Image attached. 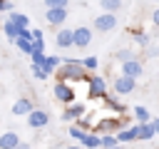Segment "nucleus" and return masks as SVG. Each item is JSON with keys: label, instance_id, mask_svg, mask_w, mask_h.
Wrapping results in <instances>:
<instances>
[{"label": "nucleus", "instance_id": "f257e3e1", "mask_svg": "<svg viewBox=\"0 0 159 149\" xmlns=\"http://www.w3.org/2000/svg\"><path fill=\"white\" fill-rule=\"evenodd\" d=\"M60 65L62 67H57V72H60V82H82V79H87V72L82 70V65H80V60H70V57H60Z\"/></svg>", "mask_w": 159, "mask_h": 149}, {"label": "nucleus", "instance_id": "f03ea898", "mask_svg": "<svg viewBox=\"0 0 159 149\" xmlns=\"http://www.w3.org/2000/svg\"><path fill=\"white\" fill-rule=\"evenodd\" d=\"M87 84H89V97H107V79L102 77V74H92V77H87Z\"/></svg>", "mask_w": 159, "mask_h": 149}, {"label": "nucleus", "instance_id": "7ed1b4c3", "mask_svg": "<svg viewBox=\"0 0 159 149\" xmlns=\"http://www.w3.org/2000/svg\"><path fill=\"white\" fill-rule=\"evenodd\" d=\"M94 129L97 132H102V134H117L119 129H124V122L119 119V117H109V119H99L97 124H94Z\"/></svg>", "mask_w": 159, "mask_h": 149}, {"label": "nucleus", "instance_id": "20e7f679", "mask_svg": "<svg viewBox=\"0 0 159 149\" xmlns=\"http://www.w3.org/2000/svg\"><path fill=\"white\" fill-rule=\"evenodd\" d=\"M92 42V30L89 27H72V47H87Z\"/></svg>", "mask_w": 159, "mask_h": 149}, {"label": "nucleus", "instance_id": "39448f33", "mask_svg": "<svg viewBox=\"0 0 159 149\" xmlns=\"http://www.w3.org/2000/svg\"><path fill=\"white\" fill-rule=\"evenodd\" d=\"M52 92H55V97H57L62 104H72V102H75V89H72L67 82H60V79H57V84H55Z\"/></svg>", "mask_w": 159, "mask_h": 149}, {"label": "nucleus", "instance_id": "423d86ee", "mask_svg": "<svg viewBox=\"0 0 159 149\" xmlns=\"http://www.w3.org/2000/svg\"><path fill=\"white\" fill-rule=\"evenodd\" d=\"M119 74H122V77H129V79H139V77H142V62H139V60L122 62V65H119Z\"/></svg>", "mask_w": 159, "mask_h": 149}, {"label": "nucleus", "instance_id": "0eeeda50", "mask_svg": "<svg viewBox=\"0 0 159 149\" xmlns=\"http://www.w3.org/2000/svg\"><path fill=\"white\" fill-rule=\"evenodd\" d=\"M94 27H97L99 32H109V30H114V27H117V15H109V12L97 15V17H94Z\"/></svg>", "mask_w": 159, "mask_h": 149}, {"label": "nucleus", "instance_id": "6e6552de", "mask_svg": "<svg viewBox=\"0 0 159 149\" xmlns=\"http://www.w3.org/2000/svg\"><path fill=\"white\" fill-rule=\"evenodd\" d=\"M134 87H137V79H129V77H122V74H117V79L112 84V89L117 94H132Z\"/></svg>", "mask_w": 159, "mask_h": 149}, {"label": "nucleus", "instance_id": "1a4fd4ad", "mask_svg": "<svg viewBox=\"0 0 159 149\" xmlns=\"http://www.w3.org/2000/svg\"><path fill=\"white\" fill-rule=\"evenodd\" d=\"M47 122H50V114H47L45 109H32V112L27 114V127H32V129L47 127Z\"/></svg>", "mask_w": 159, "mask_h": 149}, {"label": "nucleus", "instance_id": "9d476101", "mask_svg": "<svg viewBox=\"0 0 159 149\" xmlns=\"http://www.w3.org/2000/svg\"><path fill=\"white\" fill-rule=\"evenodd\" d=\"M45 20L55 27H62V22L67 20V7H55V10H45Z\"/></svg>", "mask_w": 159, "mask_h": 149}, {"label": "nucleus", "instance_id": "9b49d317", "mask_svg": "<svg viewBox=\"0 0 159 149\" xmlns=\"http://www.w3.org/2000/svg\"><path fill=\"white\" fill-rule=\"evenodd\" d=\"M84 112H87V107H84L82 102H80V104H77V102H72V104L62 112V119H65V122H75V119H82V117H84Z\"/></svg>", "mask_w": 159, "mask_h": 149}, {"label": "nucleus", "instance_id": "f8f14e48", "mask_svg": "<svg viewBox=\"0 0 159 149\" xmlns=\"http://www.w3.org/2000/svg\"><path fill=\"white\" fill-rule=\"evenodd\" d=\"M32 109H35V107H32V102H30L27 97H22V99H17V102L12 104V114H17V117H27Z\"/></svg>", "mask_w": 159, "mask_h": 149}, {"label": "nucleus", "instance_id": "ddd939ff", "mask_svg": "<svg viewBox=\"0 0 159 149\" xmlns=\"http://www.w3.org/2000/svg\"><path fill=\"white\" fill-rule=\"evenodd\" d=\"M134 134H137L139 142L152 139V137H154V127H152V122H142V124H137V127H134Z\"/></svg>", "mask_w": 159, "mask_h": 149}, {"label": "nucleus", "instance_id": "4468645a", "mask_svg": "<svg viewBox=\"0 0 159 149\" xmlns=\"http://www.w3.org/2000/svg\"><path fill=\"white\" fill-rule=\"evenodd\" d=\"M55 42H57V47H72V27H60Z\"/></svg>", "mask_w": 159, "mask_h": 149}, {"label": "nucleus", "instance_id": "2eb2a0df", "mask_svg": "<svg viewBox=\"0 0 159 149\" xmlns=\"http://www.w3.org/2000/svg\"><path fill=\"white\" fill-rule=\"evenodd\" d=\"M20 144V137L15 132H2L0 134V149H15Z\"/></svg>", "mask_w": 159, "mask_h": 149}, {"label": "nucleus", "instance_id": "dca6fc26", "mask_svg": "<svg viewBox=\"0 0 159 149\" xmlns=\"http://www.w3.org/2000/svg\"><path fill=\"white\" fill-rule=\"evenodd\" d=\"M40 67H42V72L50 77V74H52V72L60 67V55H45V62H42Z\"/></svg>", "mask_w": 159, "mask_h": 149}, {"label": "nucleus", "instance_id": "f3484780", "mask_svg": "<svg viewBox=\"0 0 159 149\" xmlns=\"http://www.w3.org/2000/svg\"><path fill=\"white\" fill-rule=\"evenodd\" d=\"M114 139H117V144H124V142H137L134 127H124V129H119V132L114 134Z\"/></svg>", "mask_w": 159, "mask_h": 149}, {"label": "nucleus", "instance_id": "a211bd4d", "mask_svg": "<svg viewBox=\"0 0 159 149\" xmlns=\"http://www.w3.org/2000/svg\"><path fill=\"white\" fill-rule=\"evenodd\" d=\"M7 20H10L15 27H30V20H27V15H22V12H15V10H12V12L7 15Z\"/></svg>", "mask_w": 159, "mask_h": 149}, {"label": "nucleus", "instance_id": "6ab92c4d", "mask_svg": "<svg viewBox=\"0 0 159 149\" xmlns=\"http://www.w3.org/2000/svg\"><path fill=\"white\" fill-rule=\"evenodd\" d=\"M104 99V104H107V109H112L117 117H124V112H127V107L124 104H119L117 99H112V97H102Z\"/></svg>", "mask_w": 159, "mask_h": 149}, {"label": "nucleus", "instance_id": "aec40b11", "mask_svg": "<svg viewBox=\"0 0 159 149\" xmlns=\"http://www.w3.org/2000/svg\"><path fill=\"white\" fill-rule=\"evenodd\" d=\"M80 144H82V149H97L99 147V134H84L82 139H80Z\"/></svg>", "mask_w": 159, "mask_h": 149}, {"label": "nucleus", "instance_id": "412c9836", "mask_svg": "<svg viewBox=\"0 0 159 149\" xmlns=\"http://www.w3.org/2000/svg\"><path fill=\"white\" fill-rule=\"evenodd\" d=\"M99 7H102L104 12H109V15H114V12L122 7V0H99Z\"/></svg>", "mask_w": 159, "mask_h": 149}, {"label": "nucleus", "instance_id": "4be33fe9", "mask_svg": "<svg viewBox=\"0 0 159 149\" xmlns=\"http://www.w3.org/2000/svg\"><path fill=\"white\" fill-rule=\"evenodd\" d=\"M114 57H117V60H119V65H122V62H132V60H137V52H134L132 47H124V50H119Z\"/></svg>", "mask_w": 159, "mask_h": 149}, {"label": "nucleus", "instance_id": "5701e85b", "mask_svg": "<svg viewBox=\"0 0 159 149\" xmlns=\"http://www.w3.org/2000/svg\"><path fill=\"white\" fill-rule=\"evenodd\" d=\"M80 65H82V70H84V72H94V70L99 67V60H97L94 55H89V57L80 60Z\"/></svg>", "mask_w": 159, "mask_h": 149}, {"label": "nucleus", "instance_id": "b1692460", "mask_svg": "<svg viewBox=\"0 0 159 149\" xmlns=\"http://www.w3.org/2000/svg\"><path fill=\"white\" fill-rule=\"evenodd\" d=\"M134 119H137V124H142V122H152V117H149V112H147V107H142V104H137L134 109Z\"/></svg>", "mask_w": 159, "mask_h": 149}, {"label": "nucleus", "instance_id": "393cba45", "mask_svg": "<svg viewBox=\"0 0 159 149\" xmlns=\"http://www.w3.org/2000/svg\"><path fill=\"white\" fill-rule=\"evenodd\" d=\"M99 147H102V149H112V147H117L114 134H99Z\"/></svg>", "mask_w": 159, "mask_h": 149}, {"label": "nucleus", "instance_id": "a878e982", "mask_svg": "<svg viewBox=\"0 0 159 149\" xmlns=\"http://www.w3.org/2000/svg\"><path fill=\"white\" fill-rule=\"evenodd\" d=\"M2 32H5V35L12 40V42H15V37H17V27H15L10 20H5V22H2Z\"/></svg>", "mask_w": 159, "mask_h": 149}, {"label": "nucleus", "instance_id": "bb28decb", "mask_svg": "<svg viewBox=\"0 0 159 149\" xmlns=\"http://www.w3.org/2000/svg\"><path fill=\"white\" fill-rule=\"evenodd\" d=\"M132 35H134V40H137V45H139V47H149V35H147V32H142V30H134Z\"/></svg>", "mask_w": 159, "mask_h": 149}, {"label": "nucleus", "instance_id": "cd10ccee", "mask_svg": "<svg viewBox=\"0 0 159 149\" xmlns=\"http://www.w3.org/2000/svg\"><path fill=\"white\" fill-rule=\"evenodd\" d=\"M15 45H17V50H20V52H25V55H30V52H32V40H20V37H17V40H15Z\"/></svg>", "mask_w": 159, "mask_h": 149}, {"label": "nucleus", "instance_id": "c85d7f7f", "mask_svg": "<svg viewBox=\"0 0 159 149\" xmlns=\"http://www.w3.org/2000/svg\"><path fill=\"white\" fill-rule=\"evenodd\" d=\"M70 0H45V7L47 10H55V7H67Z\"/></svg>", "mask_w": 159, "mask_h": 149}, {"label": "nucleus", "instance_id": "c756f323", "mask_svg": "<svg viewBox=\"0 0 159 149\" xmlns=\"http://www.w3.org/2000/svg\"><path fill=\"white\" fill-rule=\"evenodd\" d=\"M67 132H70V137H72V139H77V142H80V139L87 134V132H84V129H80V127H70Z\"/></svg>", "mask_w": 159, "mask_h": 149}, {"label": "nucleus", "instance_id": "7c9ffc66", "mask_svg": "<svg viewBox=\"0 0 159 149\" xmlns=\"http://www.w3.org/2000/svg\"><path fill=\"white\" fill-rule=\"evenodd\" d=\"M32 74H35L40 82H42V79H47V74H45V72H42V67H37V65H32Z\"/></svg>", "mask_w": 159, "mask_h": 149}, {"label": "nucleus", "instance_id": "2f4dec72", "mask_svg": "<svg viewBox=\"0 0 159 149\" xmlns=\"http://www.w3.org/2000/svg\"><path fill=\"white\" fill-rule=\"evenodd\" d=\"M0 12H12V5L7 0H0Z\"/></svg>", "mask_w": 159, "mask_h": 149}, {"label": "nucleus", "instance_id": "473e14b6", "mask_svg": "<svg viewBox=\"0 0 159 149\" xmlns=\"http://www.w3.org/2000/svg\"><path fill=\"white\" fill-rule=\"evenodd\" d=\"M152 22L159 27V7H154V12H152Z\"/></svg>", "mask_w": 159, "mask_h": 149}, {"label": "nucleus", "instance_id": "72a5a7b5", "mask_svg": "<svg viewBox=\"0 0 159 149\" xmlns=\"http://www.w3.org/2000/svg\"><path fill=\"white\" fill-rule=\"evenodd\" d=\"M152 127H154V134H159V117L152 119Z\"/></svg>", "mask_w": 159, "mask_h": 149}, {"label": "nucleus", "instance_id": "f704fd0d", "mask_svg": "<svg viewBox=\"0 0 159 149\" xmlns=\"http://www.w3.org/2000/svg\"><path fill=\"white\" fill-rule=\"evenodd\" d=\"M15 149H30V144H25V142H20V144H17Z\"/></svg>", "mask_w": 159, "mask_h": 149}, {"label": "nucleus", "instance_id": "c9c22d12", "mask_svg": "<svg viewBox=\"0 0 159 149\" xmlns=\"http://www.w3.org/2000/svg\"><path fill=\"white\" fill-rule=\"evenodd\" d=\"M65 149H82V147H65Z\"/></svg>", "mask_w": 159, "mask_h": 149}, {"label": "nucleus", "instance_id": "e433bc0d", "mask_svg": "<svg viewBox=\"0 0 159 149\" xmlns=\"http://www.w3.org/2000/svg\"><path fill=\"white\" fill-rule=\"evenodd\" d=\"M112 149H124V147H119V144H117V147H112Z\"/></svg>", "mask_w": 159, "mask_h": 149}, {"label": "nucleus", "instance_id": "4c0bfd02", "mask_svg": "<svg viewBox=\"0 0 159 149\" xmlns=\"http://www.w3.org/2000/svg\"><path fill=\"white\" fill-rule=\"evenodd\" d=\"M157 2H159V0H157Z\"/></svg>", "mask_w": 159, "mask_h": 149}]
</instances>
